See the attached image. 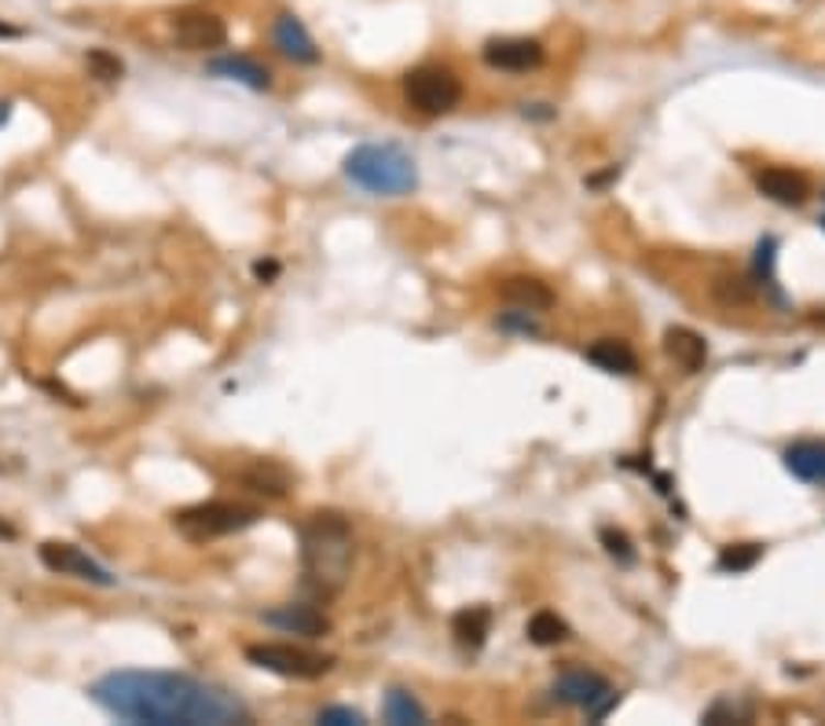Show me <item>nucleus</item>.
I'll list each match as a JSON object with an SVG mask.
<instances>
[{
  "label": "nucleus",
  "mask_w": 825,
  "mask_h": 726,
  "mask_svg": "<svg viewBox=\"0 0 825 726\" xmlns=\"http://www.w3.org/2000/svg\"><path fill=\"white\" fill-rule=\"evenodd\" d=\"M528 638H532L536 646H558V642H565V638H569V624L561 620L558 613L543 609V613H536L532 620H528Z\"/></svg>",
  "instance_id": "obj_22"
},
{
  "label": "nucleus",
  "mask_w": 825,
  "mask_h": 726,
  "mask_svg": "<svg viewBox=\"0 0 825 726\" xmlns=\"http://www.w3.org/2000/svg\"><path fill=\"white\" fill-rule=\"evenodd\" d=\"M756 191L767 195L778 206H803L811 198V184L803 180L796 169H781V165H767L756 173Z\"/></svg>",
  "instance_id": "obj_11"
},
{
  "label": "nucleus",
  "mask_w": 825,
  "mask_h": 726,
  "mask_svg": "<svg viewBox=\"0 0 825 726\" xmlns=\"http://www.w3.org/2000/svg\"><path fill=\"white\" fill-rule=\"evenodd\" d=\"M85 63H88V70H92V77H99V81H118V77L125 74V63H121L118 55H110L107 48H92Z\"/></svg>",
  "instance_id": "obj_24"
},
{
  "label": "nucleus",
  "mask_w": 825,
  "mask_h": 726,
  "mask_svg": "<svg viewBox=\"0 0 825 726\" xmlns=\"http://www.w3.org/2000/svg\"><path fill=\"white\" fill-rule=\"evenodd\" d=\"M382 715H385V723H426V708L407 690H389V693H385Z\"/></svg>",
  "instance_id": "obj_21"
},
{
  "label": "nucleus",
  "mask_w": 825,
  "mask_h": 726,
  "mask_svg": "<svg viewBox=\"0 0 825 726\" xmlns=\"http://www.w3.org/2000/svg\"><path fill=\"white\" fill-rule=\"evenodd\" d=\"M0 37H4V41H15V37H22V30H19V26H11V22H4V19H0Z\"/></svg>",
  "instance_id": "obj_28"
},
{
  "label": "nucleus",
  "mask_w": 825,
  "mask_h": 726,
  "mask_svg": "<svg viewBox=\"0 0 825 726\" xmlns=\"http://www.w3.org/2000/svg\"><path fill=\"white\" fill-rule=\"evenodd\" d=\"M488 627H492V613L484 609V605H470V609L455 613V620H451V635H455L459 646L477 649L484 638H488Z\"/></svg>",
  "instance_id": "obj_19"
},
{
  "label": "nucleus",
  "mask_w": 825,
  "mask_h": 726,
  "mask_svg": "<svg viewBox=\"0 0 825 726\" xmlns=\"http://www.w3.org/2000/svg\"><path fill=\"white\" fill-rule=\"evenodd\" d=\"M664 352L686 374H697L704 363H708V341L690 327H671L664 334Z\"/></svg>",
  "instance_id": "obj_15"
},
{
  "label": "nucleus",
  "mask_w": 825,
  "mask_h": 726,
  "mask_svg": "<svg viewBox=\"0 0 825 726\" xmlns=\"http://www.w3.org/2000/svg\"><path fill=\"white\" fill-rule=\"evenodd\" d=\"M209 74L224 77V81H239L253 88V92H264V88L272 85L268 66H261L257 59H250V55H217V59H209Z\"/></svg>",
  "instance_id": "obj_14"
},
{
  "label": "nucleus",
  "mask_w": 825,
  "mask_h": 726,
  "mask_svg": "<svg viewBox=\"0 0 825 726\" xmlns=\"http://www.w3.org/2000/svg\"><path fill=\"white\" fill-rule=\"evenodd\" d=\"M92 701L125 723L147 726H231L250 723L235 693L176 671H110L92 682Z\"/></svg>",
  "instance_id": "obj_1"
},
{
  "label": "nucleus",
  "mask_w": 825,
  "mask_h": 726,
  "mask_svg": "<svg viewBox=\"0 0 825 726\" xmlns=\"http://www.w3.org/2000/svg\"><path fill=\"white\" fill-rule=\"evenodd\" d=\"M785 466L792 477L807 484H825V440H800L785 451Z\"/></svg>",
  "instance_id": "obj_16"
},
{
  "label": "nucleus",
  "mask_w": 825,
  "mask_h": 726,
  "mask_svg": "<svg viewBox=\"0 0 825 726\" xmlns=\"http://www.w3.org/2000/svg\"><path fill=\"white\" fill-rule=\"evenodd\" d=\"M264 624L279 627L286 635H305V638H323L330 631V620L316 605H279V609L264 613Z\"/></svg>",
  "instance_id": "obj_13"
},
{
  "label": "nucleus",
  "mask_w": 825,
  "mask_h": 726,
  "mask_svg": "<svg viewBox=\"0 0 825 726\" xmlns=\"http://www.w3.org/2000/svg\"><path fill=\"white\" fill-rule=\"evenodd\" d=\"M503 330H521V334H536V319L532 312H525V308H514V312H506L499 319Z\"/></svg>",
  "instance_id": "obj_26"
},
{
  "label": "nucleus",
  "mask_w": 825,
  "mask_h": 726,
  "mask_svg": "<svg viewBox=\"0 0 825 726\" xmlns=\"http://www.w3.org/2000/svg\"><path fill=\"white\" fill-rule=\"evenodd\" d=\"M404 99L418 114H429V118L451 114V110L462 103V81L448 66H437V63L415 66V70L404 74Z\"/></svg>",
  "instance_id": "obj_5"
},
{
  "label": "nucleus",
  "mask_w": 825,
  "mask_h": 726,
  "mask_svg": "<svg viewBox=\"0 0 825 726\" xmlns=\"http://www.w3.org/2000/svg\"><path fill=\"white\" fill-rule=\"evenodd\" d=\"M246 660L264 671H272V675L297 679V682L323 679L327 671L334 668V657L316 653V649H308V646H294V642H253L246 646Z\"/></svg>",
  "instance_id": "obj_6"
},
{
  "label": "nucleus",
  "mask_w": 825,
  "mask_h": 726,
  "mask_svg": "<svg viewBox=\"0 0 825 726\" xmlns=\"http://www.w3.org/2000/svg\"><path fill=\"white\" fill-rule=\"evenodd\" d=\"M503 297L514 308H525V312H543V308L554 305V294H550V286L532 279V275H514V279H506L503 283Z\"/></svg>",
  "instance_id": "obj_17"
},
{
  "label": "nucleus",
  "mask_w": 825,
  "mask_h": 726,
  "mask_svg": "<svg viewBox=\"0 0 825 726\" xmlns=\"http://www.w3.org/2000/svg\"><path fill=\"white\" fill-rule=\"evenodd\" d=\"M316 719L319 723H334V726H356V723H363V715L356 708H323Z\"/></svg>",
  "instance_id": "obj_27"
},
{
  "label": "nucleus",
  "mask_w": 825,
  "mask_h": 726,
  "mask_svg": "<svg viewBox=\"0 0 825 726\" xmlns=\"http://www.w3.org/2000/svg\"><path fill=\"white\" fill-rule=\"evenodd\" d=\"M345 176L371 195H407L418 184L415 158L393 143H363V147L349 151Z\"/></svg>",
  "instance_id": "obj_3"
},
{
  "label": "nucleus",
  "mask_w": 825,
  "mask_h": 726,
  "mask_svg": "<svg viewBox=\"0 0 825 726\" xmlns=\"http://www.w3.org/2000/svg\"><path fill=\"white\" fill-rule=\"evenodd\" d=\"M759 558H763V547L759 543H737V547H726L719 554V569L723 572H748Z\"/></svg>",
  "instance_id": "obj_23"
},
{
  "label": "nucleus",
  "mask_w": 825,
  "mask_h": 726,
  "mask_svg": "<svg viewBox=\"0 0 825 726\" xmlns=\"http://www.w3.org/2000/svg\"><path fill=\"white\" fill-rule=\"evenodd\" d=\"M272 41H275V48L286 55V59L305 63V66L319 63V48H316L312 33L305 30V22L297 19V15H279V19H275L272 22Z\"/></svg>",
  "instance_id": "obj_12"
},
{
  "label": "nucleus",
  "mask_w": 825,
  "mask_h": 726,
  "mask_svg": "<svg viewBox=\"0 0 825 726\" xmlns=\"http://www.w3.org/2000/svg\"><path fill=\"white\" fill-rule=\"evenodd\" d=\"M356 558V539L341 514H316L301 528V576L312 598L327 602L345 591Z\"/></svg>",
  "instance_id": "obj_2"
},
{
  "label": "nucleus",
  "mask_w": 825,
  "mask_h": 726,
  "mask_svg": "<svg viewBox=\"0 0 825 726\" xmlns=\"http://www.w3.org/2000/svg\"><path fill=\"white\" fill-rule=\"evenodd\" d=\"M173 30H176V41H180L187 52H213V48H224V41H228L224 19L213 15V11H184Z\"/></svg>",
  "instance_id": "obj_10"
},
{
  "label": "nucleus",
  "mask_w": 825,
  "mask_h": 726,
  "mask_svg": "<svg viewBox=\"0 0 825 726\" xmlns=\"http://www.w3.org/2000/svg\"><path fill=\"white\" fill-rule=\"evenodd\" d=\"M554 701L572 704V708H583V712H587V719H605L613 704L620 701V693H616L609 682L598 675V671L572 668V671H565V675H558Z\"/></svg>",
  "instance_id": "obj_7"
},
{
  "label": "nucleus",
  "mask_w": 825,
  "mask_h": 726,
  "mask_svg": "<svg viewBox=\"0 0 825 726\" xmlns=\"http://www.w3.org/2000/svg\"><path fill=\"white\" fill-rule=\"evenodd\" d=\"M37 554L44 561V569L59 572V576H77V580H88L96 583V587H114V576L99 565L92 554H85L81 547L74 543H59V539H48V543L37 547Z\"/></svg>",
  "instance_id": "obj_8"
},
{
  "label": "nucleus",
  "mask_w": 825,
  "mask_h": 726,
  "mask_svg": "<svg viewBox=\"0 0 825 726\" xmlns=\"http://www.w3.org/2000/svg\"><path fill=\"white\" fill-rule=\"evenodd\" d=\"M602 543H605V550H609L613 558H620V561H635V550H631V543H627V536H624V532H616V528H602Z\"/></svg>",
  "instance_id": "obj_25"
},
{
  "label": "nucleus",
  "mask_w": 825,
  "mask_h": 726,
  "mask_svg": "<svg viewBox=\"0 0 825 726\" xmlns=\"http://www.w3.org/2000/svg\"><path fill=\"white\" fill-rule=\"evenodd\" d=\"M587 360L594 363V367L613 371V374H635L638 371V356L624 345V341H616V338L594 341V345L587 349Z\"/></svg>",
  "instance_id": "obj_18"
},
{
  "label": "nucleus",
  "mask_w": 825,
  "mask_h": 726,
  "mask_svg": "<svg viewBox=\"0 0 825 726\" xmlns=\"http://www.w3.org/2000/svg\"><path fill=\"white\" fill-rule=\"evenodd\" d=\"M484 63L503 74H528L543 63V44L536 37H492L484 41Z\"/></svg>",
  "instance_id": "obj_9"
},
{
  "label": "nucleus",
  "mask_w": 825,
  "mask_h": 726,
  "mask_svg": "<svg viewBox=\"0 0 825 726\" xmlns=\"http://www.w3.org/2000/svg\"><path fill=\"white\" fill-rule=\"evenodd\" d=\"M257 517H261L257 506L213 499V503L184 506L180 514H173V525H176V532L184 539H191V543H209V539H220V536H231V532H242V528L257 525Z\"/></svg>",
  "instance_id": "obj_4"
},
{
  "label": "nucleus",
  "mask_w": 825,
  "mask_h": 726,
  "mask_svg": "<svg viewBox=\"0 0 825 726\" xmlns=\"http://www.w3.org/2000/svg\"><path fill=\"white\" fill-rule=\"evenodd\" d=\"M242 484H250L253 492H264V495H286V488H290V473H286L279 462L264 459L257 462V466H250L246 473H242Z\"/></svg>",
  "instance_id": "obj_20"
}]
</instances>
